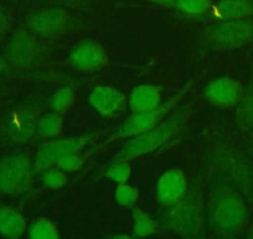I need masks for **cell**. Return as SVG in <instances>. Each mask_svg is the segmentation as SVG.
Masks as SVG:
<instances>
[{
	"mask_svg": "<svg viewBox=\"0 0 253 239\" xmlns=\"http://www.w3.org/2000/svg\"><path fill=\"white\" fill-rule=\"evenodd\" d=\"M76 99V89L74 85H66L55 92L48 100V106L52 111L66 114L74 105Z\"/></svg>",
	"mask_w": 253,
	"mask_h": 239,
	"instance_id": "obj_22",
	"label": "cell"
},
{
	"mask_svg": "<svg viewBox=\"0 0 253 239\" xmlns=\"http://www.w3.org/2000/svg\"><path fill=\"white\" fill-rule=\"evenodd\" d=\"M63 114L56 111L41 114L36 122V136L45 140L58 137L63 130Z\"/></svg>",
	"mask_w": 253,
	"mask_h": 239,
	"instance_id": "obj_20",
	"label": "cell"
},
{
	"mask_svg": "<svg viewBox=\"0 0 253 239\" xmlns=\"http://www.w3.org/2000/svg\"><path fill=\"white\" fill-rule=\"evenodd\" d=\"M203 158L210 178L230 184L253 202V160L240 146L226 137L210 138Z\"/></svg>",
	"mask_w": 253,
	"mask_h": 239,
	"instance_id": "obj_1",
	"label": "cell"
},
{
	"mask_svg": "<svg viewBox=\"0 0 253 239\" xmlns=\"http://www.w3.org/2000/svg\"><path fill=\"white\" fill-rule=\"evenodd\" d=\"M245 87L235 79L220 77L206 85L204 96L211 105L220 109H231L237 106Z\"/></svg>",
	"mask_w": 253,
	"mask_h": 239,
	"instance_id": "obj_13",
	"label": "cell"
},
{
	"mask_svg": "<svg viewBox=\"0 0 253 239\" xmlns=\"http://www.w3.org/2000/svg\"><path fill=\"white\" fill-rule=\"evenodd\" d=\"M81 24L76 15L63 6H48L26 14L24 26L43 40L58 39L74 33Z\"/></svg>",
	"mask_w": 253,
	"mask_h": 239,
	"instance_id": "obj_8",
	"label": "cell"
},
{
	"mask_svg": "<svg viewBox=\"0 0 253 239\" xmlns=\"http://www.w3.org/2000/svg\"><path fill=\"white\" fill-rule=\"evenodd\" d=\"M28 229V221L18 208L0 207V236L5 238H21Z\"/></svg>",
	"mask_w": 253,
	"mask_h": 239,
	"instance_id": "obj_17",
	"label": "cell"
},
{
	"mask_svg": "<svg viewBox=\"0 0 253 239\" xmlns=\"http://www.w3.org/2000/svg\"><path fill=\"white\" fill-rule=\"evenodd\" d=\"M99 138L96 133L72 136V137H56L43 143L34 158V171L39 176L47 168L56 166L57 161L74 151L84 150L86 146Z\"/></svg>",
	"mask_w": 253,
	"mask_h": 239,
	"instance_id": "obj_11",
	"label": "cell"
},
{
	"mask_svg": "<svg viewBox=\"0 0 253 239\" xmlns=\"http://www.w3.org/2000/svg\"><path fill=\"white\" fill-rule=\"evenodd\" d=\"M212 8L211 0H175V9L179 13L191 18L208 14Z\"/></svg>",
	"mask_w": 253,
	"mask_h": 239,
	"instance_id": "obj_24",
	"label": "cell"
},
{
	"mask_svg": "<svg viewBox=\"0 0 253 239\" xmlns=\"http://www.w3.org/2000/svg\"><path fill=\"white\" fill-rule=\"evenodd\" d=\"M206 201L208 231L215 238L231 239L247 231L250 209L240 192L230 184L211 178Z\"/></svg>",
	"mask_w": 253,
	"mask_h": 239,
	"instance_id": "obj_2",
	"label": "cell"
},
{
	"mask_svg": "<svg viewBox=\"0 0 253 239\" xmlns=\"http://www.w3.org/2000/svg\"><path fill=\"white\" fill-rule=\"evenodd\" d=\"M160 226L182 238L204 239L208 237L206 199L200 175L194 176L181 198L171 206L164 207L160 214Z\"/></svg>",
	"mask_w": 253,
	"mask_h": 239,
	"instance_id": "obj_3",
	"label": "cell"
},
{
	"mask_svg": "<svg viewBox=\"0 0 253 239\" xmlns=\"http://www.w3.org/2000/svg\"><path fill=\"white\" fill-rule=\"evenodd\" d=\"M81 151H74V152H70L67 155H65L63 157H61L57 161L56 166L58 168H61L65 172H76L80 168L84 166V161L89 157L91 152H82Z\"/></svg>",
	"mask_w": 253,
	"mask_h": 239,
	"instance_id": "obj_27",
	"label": "cell"
},
{
	"mask_svg": "<svg viewBox=\"0 0 253 239\" xmlns=\"http://www.w3.org/2000/svg\"><path fill=\"white\" fill-rule=\"evenodd\" d=\"M236 123L241 132L253 131V82L243 90L236 106Z\"/></svg>",
	"mask_w": 253,
	"mask_h": 239,
	"instance_id": "obj_19",
	"label": "cell"
},
{
	"mask_svg": "<svg viewBox=\"0 0 253 239\" xmlns=\"http://www.w3.org/2000/svg\"><path fill=\"white\" fill-rule=\"evenodd\" d=\"M102 175L113 181L114 183H123L129 179L130 175H132V168H130L129 162L109 163L108 167L104 168Z\"/></svg>",
	"mask_w": 253,
	"mask_h": 239,
	"instance_id": "obj_28",
	"label": "cell"
},
{
	"mask_svg": "<svg viewBox=\"0 0 253 239\" xmlns=\"http://www.w3.org/2000/svg\"><path fill=\"white\" fill-rule=\"evenodd\" d=\"M163 102L162 91L152 84H143L134 87L128 97V104L132 114L154 110Z\"/></svg>",
	"mask_w": 253,
	"mask_h": 239,
	"instance_id": "obj_16",
	"label": "cell"
},
{
	"mask_svg": "<svg viewBox=\"0 0 253 239\" xmlns=\"http://www.w3.org/2000/svg\"><path fill=\"white\" fill-rule=\"evenodd\" d=\"M11 70H14L5 59V56H0V75L10 74Z\"/></svg>",
	"mask_w": 253,
	"mask_h": 239,
	"instance_id": "obj_32",
	"label": "cell"
},
{
	"mask_svg": "<svg viewBox=\"0 0 253 239\" xmlns=\"http://www.w3.org/2000/svg\"><path fill=\"white\" fill-rule=\"evenodd\" d=\"M88 102L89 106L101 116L114 117L126 109V97L124 92L116 87L97 85L89 94Z\"/></svg>",
	"mask_w": 253,
	"mask_h": 239,
	"instance_id": "obj_14",
	"label": "cell"
},
{
	"mask_svg": "<svg viewBox=\"0 0 253 239\" xmlns=\"http://www.w3.org/2000/svg\"><path fill=\"white\" fill-rule=\"evenodd\" d=\"M248 155H250L251 158L253 160V145L250 146V148H248Z\"/></svg>",
	"mask_w": 253,
	"mask_h": 239,
	"instance_id": "obj_35",
	"label": "cell"
},
{
	"mask_svg": "<svg viewBox=\"0 0 253 239\" xmlns=\"http://www.w3.org/2000/svg\"><path fill=\"white\" fill-rule=\"evenodd\" d=\"M69 61L79 71L84 74L101 71L108 65L109 56L101 43L91 39H84L72 48Z\"/></svg>",
	"mask_w": 253,
	"mask_h": 239,
	"instance_id": "obj_12",
	"label": "cell"
},
{
	"mask_svg": "<svg viewBox=\"0 0 253 239\" xmlns=\"http://www.w3.org/2000/svg\"><path fill=\"white\" fill-rule=\"evenodd\" d=\"M200 43L206 50L230 51L253 43V18L218 20L204 28Z\"/></svg>",
	"mask_w": 253,
	"mask_h": 239,
	"instance_id": "obj_7",
	"label": "cell"
},
{
	"mask_svg": "<svg viewBox=\"0 0 253 239\" xmlns=\"http://www.w3.org/2000/svg\"><path fill=\"white\" fill-rule=\"evenodd\" d=\"M211 11L218 20L253 18V0H218Z\"/></svg>",
	"mask_w": 253,
	"mask_h": 239,
	"instance_id": "obj_18",
	"label": "cell"
},
{
	"mask_svg": "<svg viewBox=\"0 0 253 239\" xmlns=\"http://www.w3.org/2000/svg\"><path fill=\"white\" fill-rule=\"evenodd\" d=\"M4 56L14 70L26 71L45 64L51 56V49L43 39L23 25L8 38Z\"/></svg>",
	"mask_w": 253,
	"mask_h": 239,
	"instance_id": "obj_5",
	"label": "cell"
},
{
	"mask_svg": "<svg viewBox=\"0 0 253 239\" xmlns=\"http://www.w3.org/2000/svg\"><path fill=\"white\" fill-rule=\"evenodd\" d=\"M133 237L143 238V237H149L154 234L158 229V223L145 212L139 208H133Z\"/></svg>",
	"mask_w": 253,
	"mask_h": 239,
	"instance_id": "obj_23",
	"label": "cell"
},
{
	"mask_svg": "<svg viewBox=\"0 0 253 239\" xmlns=\"http://www.w3.org/2000/svg\"><path fill=\"white\" fill-rule=\"evenodd\" d=\"M198 81V79H191L184 85L180 90H177L175 94L168 97L165 101L154 110L144 112H138V114H132V116L128 120H126L123 123L118 126L106 140L102 142L101 146L109 145L112 142H116L118 140H129V138L134 137V136L140 135V133L145 132V131L150 130V128L155 127L159 122H162L163 120L184 100L185 95L187 94L191 86Z\"/></svg>",
	"mask_w": 253,
	"mask_h": 239,
	"instance_id": "obj_6",
	"label": "cell"
},
{
	"mask_svg": "<svg viewBox=\"0 0 253 239\" xmlns=\"http://www.w3.org/2000/svg\"><path fill=\"white\" fill-rule=\"evenodd\" d=\"M28 237L31 239H58L60 238V231L57 226L51 219L40 217L34 219L30 226L26 229Z\"/></svg>",
	"mask_w": 253,
	"mask_h": 239,
	"instance_id": "obj_21",
	"label": "cell"
},
{
	"mask_svg": "<svg viewBox=\"0 0 253 239\" xmlns=\"http://www.w3.org/2000/svg\"><path fill=\"white\" fill-rule=\"evenodd\" d=\"M40 106H23L11 111L0 125V141L8 146H21L36 136Z\"/></svg>",
	"mask_w": 253,
	"mask_h": 239,
	"instance_id": "obj_10",
	"label": "cell"
},
{
	"mask_svg": "<svg viewBox=\"0 0 253 239\" xmlns=\"http://www.w3.org/2000/svg\"><path fill=\"white\" fill-rule=\"evenodd\" d=\"M11 28H13V18L10 13L0 4V43H3L10 34Z\"/></svg>",
	"mask_w": 253,
	"mask_h": 239,
	"instance_id": "obj_29",
	"label": "cell"
},
{
	"mask_svg": "<svg viewBox=\"0 0 253 239\" xmlns=\"http://www.w3.org/2000/svg\"><path fill=\"white\" fill-rule=\"evenodd\" d=\"M41 1H45V3L51 4V5L72 9L89 8L94 3V0H41Z\"/></svg>",
	"mask_w": 253,
	"mask_h": 239,
	"instance_id": "obj_30",
	"label": "cell"
},
{
	"mask_svg": "<svg viewBox=\"0 0 253 239\" xmlns=\"http://www.w3.org/2000/svg\"><path fill=\"white\" fill-rule=\"evenodd\" d=\"M186 175L180 168L174 167L163 173L157 183V201L160 206H171L181 198L187 189Z\"/></svg>",
	"mask_w": 253,
	"mask_h": 239,
	"instance_id": "obj_15",
	"label": "cell"
},
{
	"mask_svg": "<svg viewBox=\"0 0 253 239\" xmlns=\"http://www.w3.org/2000/svg\"><path fill=\"white\" fill-rule=\"evenodd\" d=\"M138 198H139V191L135 187L130 186L126 182L118 183L114 192V199L117 203L126 208H133L138 202Z\"/></svg>",
	"mask_w": 253,
	"mask_h": 239,
	"instance_id": "obj_26",
	"label": "cell"
},
{
	"mask_svg": "<svg viewBox=\"0 0 253 239\" xmlns=\"http://www.w3.org/2000/svg\"><path fill=\"white\" fill-rule=\"evenodd\" d=\"M143 1H148V3L155 4V5L167 9H175V0H143Z\"/></svg>",
	"mask_w": 253,
	"mask_h": 239,
	"instance_id": "obj_31",
	"label": "cell"
},
{
	"mask_svg": "<svg viewBox=\"0 0 253 239\" xmlns=\"http://www.w3.org/2000/svg\"><path fill=\"white\" fill-rule=\"evenodd\" d=\"M8 1L14 4H33L31 0H8Z\"/></svg>",
	"mask_w": 253,
	"mask_h": 239,
	"instance_id": "obj_33",
	"label": "cell"
},
{
	"mask_svg": "<svg viewBox=\"0 0 253 239\" xmlns=\"http://www.w3.org/2000/svg\"><path fill=\"white\" fill-rule=\"evenodd\" d=\"M246 237H247V238L253 239V224L250 227V228H247V233H246Z\"/></svg>",
	"mask_w": 253,
	"mask_h": 239,
	"instance_id": "obj_34",
	"label": "cell"
},
{
	"mask_svg": "<svg viewBox=\"0 0 253 239\" xmlns=\"http://www.w3.org/2000/svg\"><path fill=\"white\" fill-rule=\"evenodd\" d=\"M34 160L24 151H15L0 158V194L20 196L31 189L34 178Z\"/></svg>",
	"mask_w": 253,
	"mask_h": 239,
	"instance_id": "obj_9",
	"label": "cell"
},
{
	"mask_svg": "<svg viewBox=\"0 0 253 239\" xmlns=\"http://www.w3.org/2000/svg\"><path fill=\"white\" fill-rule=\"evenodd\" d=\"M39 176H40L41 182L51 189L63 188L67 184V181H69L66 172L58 168L57 166L47 168V170L41 172Z\"/></svg>",
	"mask_w": 253,
	"mask_h": 239,
	"instance_id": "obj_25",
	"label": "cell"
},
{
	"mask_svg": "<svg viewBox=\"0 0 253 239\" xmlns=\"http://www.w3.org/2000/svg\"><path fill=\"white\" fill-rule=\"evenodd\" d=\"M194 104L195 100L181 105L176 110H172L155 127L129 138V141H126V145H123V147L108 161L107 165L114 162H130L135 158L159 150L176 138L184 131L189 120L193 116Z\"/></svg>",
	"mask_w": 253,
	"mask_h": 239,
	"instance_id": "obj_4",
	"label": "cell"
}]
</instances>
